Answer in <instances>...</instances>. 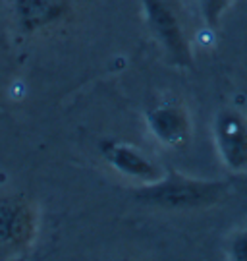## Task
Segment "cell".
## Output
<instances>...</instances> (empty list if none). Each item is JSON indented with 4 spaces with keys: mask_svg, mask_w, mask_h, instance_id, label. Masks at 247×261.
Listing matches in <instances>:
<instances>
[{
    "mask_svg": "<svg viewBox=\"0 0 247 261\" xmlns=\"http://www.w3.org/2000/svg\"><path fill=\"white\" fill-rule=\"evenodd\" d=\"M228 194V186L218 180H201L185 176L178 170H166L164 176L153 184L138 186L133 197L147 205L160 207L168 211L205 209L220 203Z\"/></svg>",
    "mask_w": 247,
    "mask_h": 261,
    "instance_id": "1",
    "label": "cell"
},
{
    "mask_svg": "<svg viewBox=\"0 0 247 261\" xmlns=\"http://www.w3.org/2000/svg\"><path fill=\"white\" fill-rule=\"evenodd\" d=\"M143 12H145L147 28L151 35L156 39V43L164 50L168 62L180 68H191L193 53L191 43L187 39V33L183 31V25L174 8L168 0H141Z\"/></svg>",
    "mask_w": 247,
    "mask_h": 261,
    "instance_id": "2",
    "label": "cell"
},
{
    "mask_svg": "<svg viewBox=\"0 0 247 261\" xmlns=\"http://www.w3.org/2000/svg\"><path fill=\"white\" fill-rule=\"evenodd\" d=\"M212 140L222 165L234 174H247V114L226 107L212 120Z\"/></svg>",
    "mask_w": 247,
    "mask_h": 261,
    "instance_id": "3",
    "label": "cell"
},
{
    "mask_svg": "<svg viewBox=\"0 0 247 261\" xmlns=\"http://www.w3.org/2000/svg\"><path fill=\"white\" fill-rule=\"evenodd\" d=\"M101 153L112 167V170H116L120 176L128 178L138 186L153 184L158 178L164 176L166 172L155 159L149 157L145 151H141L135 145H129V143L106 141L102 145Z\"/></svg>",
    "mask_w": 247,
    "mask_h": 261,
    "instance_id": "4",
    "label": "cell"
},
{
    "mask_svg": "<svg viewBox=\"0 0 247 261\" xmlns=\"http://www.w3.org/2000/svg\"><path fill=\"white\" fill-rule=\"evenodd\" d=\"M145 124L149 134L164 147H183L191 138V118L187 109L180 103L168 101L153 107L147 112Z\"/></svg>",
    "mask_w": 247,
    "mask_h": 261,
    "instance_id": "5",
    "label": "cell"
},
{
    "mask_svg": "<svg viewBox=\"0 0 247 261\" xmlns=\"http://www.w3.org/2000/svg\"><path fill=\"white\" fill-rule=\"evenodd\" d=\"M35 234V217L23 201H0V246L21 248Z\"/></svg>",
    "mask_w": 247,
    "mask_h": 261,
    "instance_id": "6",
    "label": "cell"
},
{
    "mask_svg": "<svg viewBox=\"0 0 247 261\" xmlns=\"http://www.w3.org/2000/svg\"><path fill=\"white\" fill-rule=\"evenodd\" d=\"M64 12V0H18V14L21 25L33 31L54 21Z\"/></svg>",
    "mask_w": 247,
    "mask_h": 261,
    "instance_id": "7",
    "label": "cell"
},
{
    "mask_svg": "<svg viewBox=\"0 0 247 261\" xmlns=\"http://www.w3.org/2000/svg\"><path fill=\"white\" fill-rule=\"evenodd\" d=\"M236 0H199V12L205 21V25L212 31H216L224 14L234 6Z\"/></svg>",
    "mask_w": 247,
    "mask_h": 261,
    "instance_id": "8",
    "label": "cell"
},
{
    "mask_svg": "<svg viewBox=\"0 0 247 261\" xmlns=\"http://www.w3.org/2000/svg\"><path fill=\"white\" fill-rule=\"evenodd\" d=\"M230 259L247 261V230H238L230 236V242L226 246Z\"/></svg>",
    "mask_w": 247,
    "mask_h": 261,
    "instance_id": "9",
    "label": "cell"
}]
</instances>
